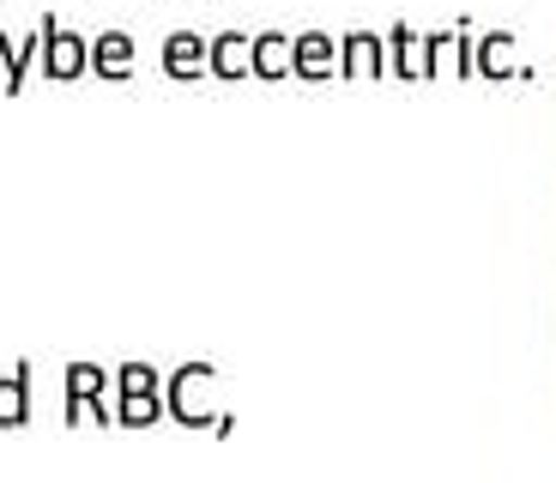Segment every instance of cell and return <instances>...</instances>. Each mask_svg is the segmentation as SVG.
<instances>
[{"label": "cell", "instance_id": "obj_1", "mask_svg": "<svg viewBox=\"0 0 556 483\" xmlns=\"http://www.w3.org/2000/svg\"><path fill=\"white\" fill-rule=\"evenodd\" d=\"M42 42H49V73H55V79H73V73L85 67V42L73 37V30L42 25Z\"/></svg>", "mask_w": 556, "mask_h": 483}, {"label": "cell", "instance_id": "obj_2", "mask_svg": "<svg viewBox=\"0 0 556 483\" xmlns=\"http://www.w3.org/2000/svg\"><path fill=\"white\" fill-rule=\"evenodd\" d=\"M25 417H30V369H18L0 381V429L25 423Z\"/></svg>", "mask_w": 556, "mask_h": 483}, {"label": "cell", "instance_id": "obj_3", "mask_svg": "<svg viewBox=\"0 0 556 483\" xmlns=\"http://www.w3.org/2000/svg\"><path fill=\"white\" fill-rule=\"evenodd\" d=\"M91 61H98V73H127V61H134V42L122 37V30H110V37H98V49H91Z\"/></svg>", "mask_w": 556, "mask_h": 483}, {"label": "cell", "instance_id": "obj_4", "mask_svg": "<svg viewBox=\"0 0 556 483\" xmlns=\"http://www.w3.org/2000/svg\"><path fill=\"white\" fill-rule=\"evenodd\" d=\"M200 49H206V42L188 37V30H181V37H169V73H181V79H188V73H200Z\"/></svg>", "mask_w": 556, "mask_h": 483}, {"label": "cell", "instance_id": "obj_5", "mask_svg": "<svg viewBox=\"0 0 556 483\" xmlns=\"http://www.w3.org/2000/svg\"><path fill=\"white\" fill-rule=\"evenodd\" d=\"M212 67H218V73H242V67H249V42H242V37H218V42H212Z\"/></svg>", "mask_w": 556, "mask_h": 483}, {"label": "cell", "instance_id": "obj_6", "mask_svg": "<svg viewBox=\"0 0 556 483\" xmlns=\"http://www.w3.org/2000/svg\"><path fill=\"white\" fill-rule=\"evenodd\" d=\"M327 61H333V42H327V37H303V42H296V67H303V73H327Z\"/></svg>", "mask_w": 556, "mask_h": 483}, {"label": "cell", "instance_id": "obj_7", "mask_svg": "<svg viewBox=\"0 0 556 483\" xmlns=\"http://www.w3.org/2000/svg\"><path fill=\"white\" fill-rule=\"evenodd\" d=\"M0 61H7V85L18 91V79H25V61H30V42H13L0 37Z\"/></svg>", "mask_w": 556, "mask_h": 483}, {"label": "cell", "instance_id": "obj_8", "mask_svg": "<svg viewBox=\"0 0 556 483\" xmlns=\"http://www.w3.org/2000/svg\"><path fill=\"white\" fill-rule=\"evenodd\" d=\"M285 49H291L285 37H261V42H254V67H261V73H285Z\"/></svg>", "mask_w": 556, "mask_h": 483}, {"label": "cell", "instance_id": "obj_9", "mask_svg": "<svg viewBox=\"0 0 556 483\" xmlns=\"http://www.w3.org/2000/svg\"><path fill=\"white\" fill-rule=\"evenodd\" d=\"M345 67L357 73V67H376V37H351L345 42Z\"/></svg>", "mask_w": 556, "mask_h": 483}]
</instances>
